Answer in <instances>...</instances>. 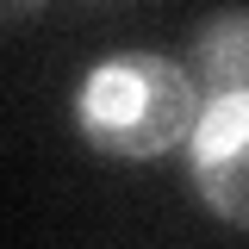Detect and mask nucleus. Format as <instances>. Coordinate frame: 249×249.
<instances>
[{
  "label": "nucleus",
  "mask_w": 249,
  "mask_h": 249,
  "mask_svg": "<svg viewBox=\"0 0 249 249\" xmlns=\"http://www.w3.org/2000/svg\"><path fill=\"white\" fill-rule=\"evenodd\" d=\"M193 112H199V93L187 69L156 50H124L93 62L75 88V131L88 137L93 156H112V162H156L181 150Z\"/></svg>",
  "instance_id": "f257e3e1"
},
{
  "label": "nucleus",
  "mask_w": 249,
  "mask_h": 249,
  "mask_svg": "<svg viewBox=\"0 0 249 249\" xmlns=\"http://www.w3.org/2000/svg\"><path fill=\"white\" fill-rule=\"evenodd\" d=\"M187 156H193V187L206 199V212L224 218L231 231H243V162H249V93H206L199 112H193V131H187Z\"/></svg>",
  "instance_id": "f03ea898"
},
{
  "label": "nucleus",
  "mask_w": 249,
  "mask_h": 249,
  "mask_svg": "<svg viewBox=\"0 0 249 249\" xmlns=\"http://www.w3.org/2000/svg\"><path fill=\"white\" fill-rule=\"evenodd\" d=\"M243 62H249V19H243V6H231V13L206 19V31L193 37L187 81H193L199 100L206 93H231V88H243Z\"/></svg>",
  "instance_id": "7ed1b4c3"
},
{
  "label": "nucleus",
  "mask_w": 249,
  "mask_h": 249,
  "mask_svg": "<svg viewBox=\"0 0 249 249\" xmlns=\"http://www.w3.org/2000/svg\"><path fill=\"white\" fill-rule=\"evenodd\" d=\"M19 13H44V0H0V19H19Z\"/></svg>",
  "instance_id": "20e7f679"
}]
</instances>
